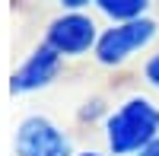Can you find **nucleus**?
Returning a JSON list of instances; mask_svg holds the SVG:
<instances>
[{
	"instance_id": "f257e3e1",
	"label": "nucleus",
	"mask_w": 159,
	"mask_h": 156,
	"mask_svg": "<svg viewBox=\"0 0 159 156\" xmlns=\"http://www.w3.org/2000/svg\"><path fill=\"white\" fill-rule=\"evenodd\" d=\"M102 131L111 156H137L159 137V105L147 96H130L102 118Z\"/></svg>"
},
{
	"instance_id": "f03ea898",
	"label": "nucleus",
	"mask_w": 159,
	"mask_h": 156,
	"mask_svg": "<svg viewBox=\"0 0 159 156\" xmlns=\"http://www.w3.org/2000/svg\"><path fill=\"white\" fill-rule=\"evenodd\" d=\"M159 32L156 19L150 16H140V19H127V22H111L108 29L99 32V42H96V61L102 67H121L124 61H130L143 51Z\"/></svg>"
},
{
	"instance_id": "7ed1b4c3",
	"label": "nucleus",
	"mask_w": 159,
	"mask_h": 156,
	"mask_svg": "<svg viewBox=\"0 0 159 156\" xmlns=\"http://www.w3.org/2000/svg\"><path fill=\"white\" fill-rule=\"evenodd\" d=\"M99 42V25L89 13H70L64 10L45 29V45H51L61 57H83L92 54Z\"/></svg>"
},
{
	"instance_id": "20e7f679",
	"label": "nucleus",
	"mask_w": 159,
	"mask_h": 156,
	"mask_svg": "<svg viewBox=\"0 0 159 156\" xmlns=\"http://www.w3.org/2000/svg\"><path fill=\"white\" fill-rule=\"evenodd\" d=\"M13 153L16 156H73L70 137L61 127L45 118V115H29L22 118L13 137Z\"/></svg>"
},
{
	"instance_id": "39448f33",
	"label": "nucleus",
	"mask_w": 159,
	"mask_h": 156,
	"mask_svg": "<svg viewBox=\"0 0 159 156\" xmlns=\"http://www.w3.org/2000/svg\"><path fill=\"white\" fill-rule=\"evenodd\" d=\"M61 64H64V57L51 45L42 42L16 70H13V76H10V93L13 96H25V93H38V89L51 86V83L57 80V73H61Z\"/></svg>"
},
{
	"instance_id": "423d86ee",
	"label": "nucleus",
	"mask_w": 159,
	"mask_h": 156,
	"mask_svg": "<svg viewBox=\"0 0 159 156\" xmlns=\"http://www.w3.org/2000/svg\"><path fill=\"white\" fill-rule=\"evenodd\" d=\"M96 7H99L102 16H108L111 22H127V19L147 16L150 0H96Z\"/></svg>"
},
{
	"instance_id": "0eeeda50",
	"label": "nucleus",
	"mask_w": 159,
	"mask_h": 156,
	"mask_svg": "<svg viewBox=\"0 0 159 156\" xmlns=\"http://www.w3.org/2000/svg\"><path fill=\"white\" fill-rule=\"evenodd\" d=\"M143 80H147L156 93H159V54H153L147 64H143Z\"/></svg>"
},
{
	"instance_id": "6e6552de",
	"label": "nucleus",
	"mask_w": 159,
	"mask_h": 156,
	"mask_svg": "<svg viewBox=\"0 0 159 156\" xmlns=\"http://www.w3.org/2000/svg\"><path fill=\"white\" fill-rule=\"evenodd\" d=\"M96 0H61V7L64 10H70V13H86Z\"/></svg>"
},
{
	"instance_id": "1a4fd4ad",
	"label": "nucleus",
	"mask_w": 159,
	"mask_h": 156,
	"mask_svg": "<svg viewBox=\"0 0 159 156\" xmlns=\"http://www.w3.org/2000/svg\"><path fill=\"white\" fill-rule=\"evenodd\" d=\"M137 156H159V137L153 140V144H150V147H143V150H140Z\"/></svg>"
},
{
	"instance_id": "9d476101",
	"label": "nucleus",
	"mask_w": 159,
	"mask_h": 156,
	"mask_svg": "<svg viewBox=\"0 0 159 156\" xmlns=\"http://www.w3.org/2000/svg\"><path fill=\"white\" fill-rule=\"evenodd\" d=\"M73 156H111V153H99V150H80V153H73Z\"/></svg>"
}]
</instances>
